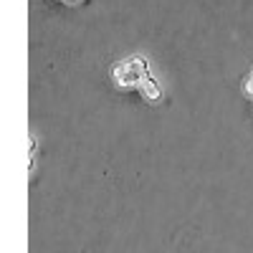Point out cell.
Listing matches in <instances>:
<instances>
[{"label": "cell", "mask_w": 253, "mask_h": 253, "mask_svg": "<svg viewBox=\"0 0 253 253\" xmlns=\"http://www.w3.org/2000/svg\"><path fill=\"white\" fill-rule=\"evenodd\" d=\"M112 79H114V84L119 89H137V91H142L144 84L152 79L150 63H147V58H142V56L124 58V61L114 63Z\"/></svg>", "instance_id": "cell-1"}, {"label": "cell", "mask_w": 253, "mask_h": 253, "mask_svg": "<svg viewBox=\"0 0 253 253\" xmlns=\"http://www.w3.org/2000/svg\"><path fill=\"white\" fill-rule=\"evenodd\" d=\"M246 94L248 96H253V69L248 71V76H246Z\"/></svg>", "instance_id": "cell-2"}, {"label": "cell", "mask_w": 253, "mask_h": 253, "mask_svg": "<svg viewBox=\"0 0 253 253\" xmlns=\"http://www.w3.org/2000/svg\"><path fill=\"white\" fill-rule=\"evenodd\" d=\"M61 3H66V5H76V3H81V0H61Z\"/></svg>", "instance_id": "cell-3"}]
</instances>
